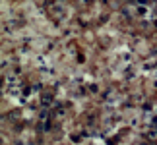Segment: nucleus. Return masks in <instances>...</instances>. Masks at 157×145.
<instances>
[]
</instances>
